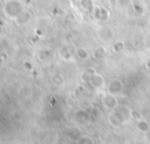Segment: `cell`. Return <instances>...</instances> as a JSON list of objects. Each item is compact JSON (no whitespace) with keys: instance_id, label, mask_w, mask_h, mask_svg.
Masks as SVG:
<instances>
[{"instance_id":"6da1fadb","label":"cell","mask_w":150,"mask_h":144,"mask_svg":"<svg viewBox=\"0 0 150 144\" xmlns=\"http://www.w3.org/2000/svg\"><path fill=\"white\" fill-rule=\"evenodd\" d=\"M102 103L103 105L109 109V110H115L117 107H118V101L116 98L115 95L112 94H109V95H105L103 98H102Z\"/></svg>"},{"instance_id":"7a4b0ae2","label":"cell","mask_w":150,"mask_h":144,"mask_svg":"<svg viewBox=\"0 0 150 144\" xmlns=\"http://www.w3.org/2000/svg\"><path fill=\"white\" fill-rule=\"evenodd\" d=\"M136 129L141 132V133H148L150 131V124L146 119L144 118H139L136 121Z\"/></svg>"},{"instance_id":"3957f363","label":"cell","mask_w":150,"mask_h":144,"mask_svg":"<svg viewBox=\"0 0 150 144\" xmlns=\"http://www.w3.org/2000/svg\"><path fill=\"white\" fill-rule=\"evenodd\" d=\"M122 82L121 81H117V80H115V81H112L111 83H110V85H109V94H112V95H116V94H118V92H121L122 91Z\"/></svg>"}]
</instances>
